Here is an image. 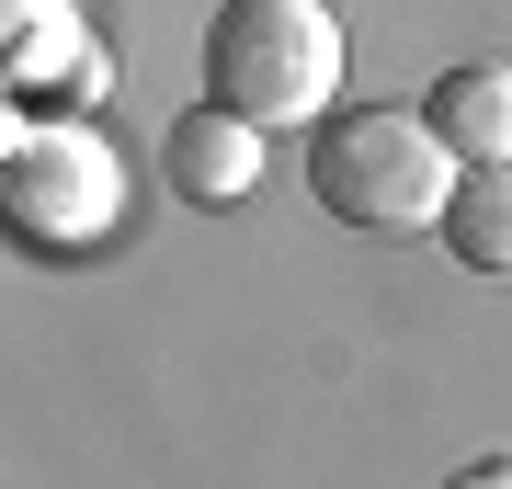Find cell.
<instances>
[{
	"instance_id": "1",
	"label": "cell",
	"mask_w": 512,
	"mask_h": 489,
	"mask_svg": "<svg viewBox=\"0 0 512 489\" xmlns=\"http://www.w3.org/2000/svg\"><path fill=\"white\" fill-rule=\"evenodd\" d=\"M456 148H444L433 114H399V103H365V114H330V126L308 137V194H319V217H342V228H376V239H399V228H444V194H456Z\"/></svg>"
},
{
	"instance_id": "2",
	"label": "cell",
	"mask_w": 512,
	"mask_h": 489,
	"mask_svg": "<svg viewBox=\"0 0 512 489\" xmlns=\"http://www.w3.org/2000/svg\"><path fill=\"white\" fill-rule=\"evenodd\" d=\"M205 91L251 126H330L342 103V12L330 0H217Z\"/></svg>"
},
{
	"instance_id": "3",
	"label": "cell",
	"mask_w": 512,
	"mask_h": 489,
	"mask_svg": "<svg viewBox=\"0 0 512 489\" xmlns=\"http://www.w3.org/2000/svg\"><path fill=\"white\" fill-rule=\"evenodd\" d=\"M0 205H12L23 239L80 251V239H103L126 217V160H114V137L80 126V114H23L12 148H0Z\"/></svg>"
},
{
	"instance_id": "4",
	"label": "cell",
	"mask_w": 512,
	"mask_h": 489,
	"mask_svg": "<svg viewBox=\"0 0 512 489\" xmlns=\"http://www.w3.org/2000/svg\"><path fill=\"white\" fill-rule=\"evenodd\" d=\"M160 171H171V194H183V205H239V194L262 182V126H251V114H228L217 91H205V103L171 114Z\"/></svg>"
},
{
	"instance_id": "5",
	"label": "cell",
	"mask_w": 512,
	"mask_h": 489,
	"mask_svg": "<svg viewBox=\"0 0 512 489\" xmlns=\"http://www.w3.org/2000/svg\"><path fill=\"white\" fill-rule=\"evenodd\" d=\"M421 114L444 126V148L478 171V160H512V57H456L433 91H421Z\"/></svg>"
},
{
	"instance_id": "6",
	"label": "cell",
	"mask_w": 512,
	"mask_h": 489,
	"mask_svg": "<svg viewBox=\"0 0 512 489\" xmlns=\"http://www.w3.org/2000/svg\"><path fill=\"white\" fill-rule=\"evenodd\" d=\"M444 251H456L467 273H490V285H512V160H478L456 171V194H444Z\"/></svg>"
}]
</instances>
